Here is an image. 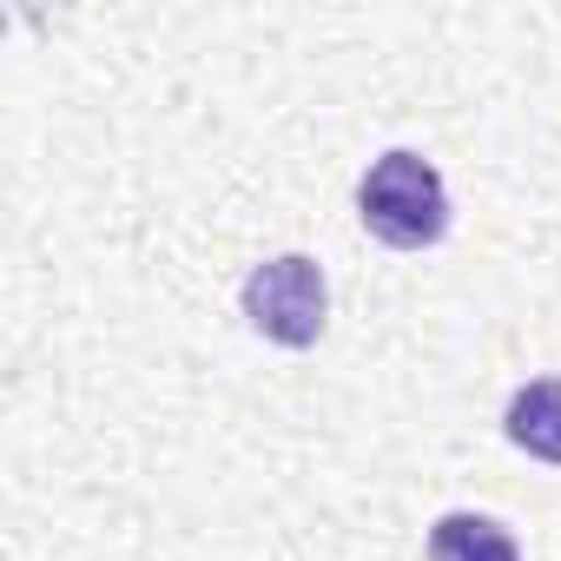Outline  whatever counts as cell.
Segmentation results:
<instances>
[{"label":"cell","instance_id":"cell-2","mask_svg":"<svg viewBox=\"0 0 561 561\" xmlns=\"http://www.w3.org/2000/svg\"><path fill=\"white\" fill-rule=\"evenodd\" d=\"M244 318L257 337L285 344V351H311L324 337V318H331V285H324V264L305 257V251H285V257H264L251 277H244Z\"/></svg>","mask_w":561,"mask_h":561},{"label":"cell","instance_id":"cell-4","mask_svg":"<svg viewBox=\"0 0 561 561\" xmlns=\"http://www.w3.org/2000/svg\"><path fill=\"white\" fill-rule=\"evenodd\" d=\"M430 561H522V548L495 515L456 508V515H443L430 528Z\"/></svg>","mask_w":561,"mask_h":561},{"label":"cell","instance_id":"cell-3","mask_svg":"<svg viewBox=\"0 0 561 561\" xmlns=\"http://www.w3.org/2000/svg\"><path fill=\"white\" fill-rule=\"evenodd\" d=\"M508 443L535 462H561V377H535L508 397V416H502Z\"/></svg>","mask_w":561,"mask_h":561},{"label":"cell","instance_id":"cell-1","mask_svg":"<svg viewBox=\"0 0 561 561\" xmlns=\"http://www.w3.org/2000/svg\"><path fill=\"white\" fill-rule=\"evenodd\" d=\"M357 218L370 238L397 244V251H423L449 231V192L443 172L423 152H383L364 185H357Z\"/></svg>","mask_w":561,"mask_h":561}]
</instances>
